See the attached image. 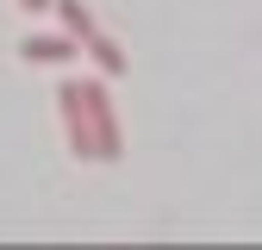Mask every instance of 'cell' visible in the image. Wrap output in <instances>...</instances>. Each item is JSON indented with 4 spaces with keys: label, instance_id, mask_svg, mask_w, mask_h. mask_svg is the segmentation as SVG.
Here are the masks:
<instances>
[{
    "label": "cell",
    "instance_id": "cell-2",
    "mask_svg": "<svg viewBox=\"0 0 262 250\" xmlns=\"http://www.w3.org/2000/svg\"><path fill=\"white\" fill-rule=\"evenodd\" d=\"M19 56H25V62H75L81 44L69 38V31H38V38H25V44H19Z\"/></svg>",
    "mask_w": 262,
    "mask_h": 250
},
{
    "label": "cell",
    "instance_id": "cell-1",
    "mask_svg": "<svg viewBox=\"0 0 262 250\" xmlns=\"http://www.w3.org/2000/svg\"><path fill=\"white\" fill-rule=\"evenodd\" d=\"M62 88H69V100H75L88 138H94V156L113 163L119 156V119H113V100H106V81H62Z\"/></svg>",
    "mask_w": 262,
    "mask_h": 250
},
{
    "label": "cell",
    "instance_id": "cell-5",
    "mask_svg": "<svg viewBox=\"0 0 262 250\" xmlns=\"http://www.w3.org/2000/svg\"><path fill=\"white\" fill-rule=\"evenodd\" d=\"M19 7H25V13H44V7H50V0H19Z\"/></svg>",
    "mask_w": 262,
    "mask_h": 250
},
{
    "label": "cell",
    "instance_id": "cell-3",
    "mask_svg": "<svg viewBox=\"0 0 262 250\" xmlns=\"http://www.w3.org/2000/svg\"><path fill=\"white\" fill-rule=\"evenodd\" d=\"M81 50H88L94 62H100V75H125V50H119V44L106 38V31H100V25H94V31H88V38H81Z\"/></svg>",
    "mask_w": 262,
    "mask_h": 250
},
{
    "label": "cell",
    "instance_id": "cell-4",
    "mask_svg": "<svg viewBox=\"0 0 262 250\" xmlns=\"http://www.w3.org/2000/svg\"><path fill=\"white\" fill-rule=\"evenodd\" d=\"M50 7H56V19H62V31H69L75 44L88 38V31H94V13L81 7V0H50Z\"/></svg>",
    "mask_w": 262,
    "mask_h": 250
}]
</instances>
